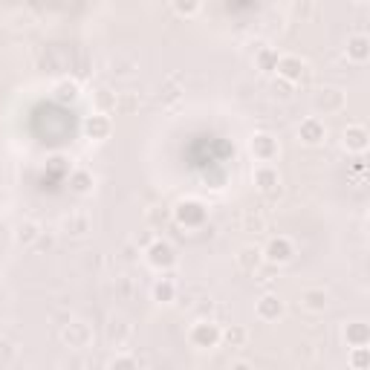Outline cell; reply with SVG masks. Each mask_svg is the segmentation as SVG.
Here are the masks:
<instances>
[{
  "label": "cell",
  "mask_w": 370,
  "mask_h": 370,
  "mask_svg": "<svg viewBox=\"0 0 370 370\" xmlns=\"http://www.w3.org/2000/svg\"><path fill=\"white\" fill-rule=\"evenodd\" d=\"M298 139L304 142V145H321L324 139H327V128H324V122L321 119H304L301 125H298Z\"/></svg>",
  "instance_id": "11"
},
{
  "label": "cell",
  "mask_w": 370,
  "mask_h": 370,
  "mask_svg": "<svg viewBox=\"0 0 370 370\" xmlns=\"http://www.w3.org/2000/svg\"><path fill=\"white\" fill-rule=\"evenodd\" d=\"M84 130H87L90 139H107L110 130H113V122H110L107 113H95L84 122Z\"/></svg>",
  "instance_id": "15"
},
{
  "label": "cell",
  "mask_w": 370,
  "mask_h": 370,
  "mask_svg": "<svg viewBox=\"0 0 370 370\" xmlns=\"http://www.w3.org/2000/svg\"><path fill=\"white\" fill-rule=\"evenodd\" d=\"M255 61H258V67H261L263 72H272V70H275V64H278V52L269 49V47H263V49L255 55Z\"/></svg>",
  "instance_id": "28"
},
{
  "label": "cell",
  "mask_w": 370,
  "mask_h": 370,
  "mask_svg": "<svg viewBox=\"0 0 370 370\" xmlns=\"http://www.w3.org/2000/svg\"><path fill=\"white\" fill-rule=\"evenodd\" d=\"M55 99L58 102H75L79 99V84L75 82H58L55 84Z\"/></svg>",
  "instance_id": "27"
},
{
  "label": "cell",
  "mask_w": 370,
  "mask_h": 370,
  "mask_svg": "<svg viewBox=\"0 0 370 370\" xmlns=\"http://www.w3.org/2000/svg\"><path fill=\"white\" fill-rule=\"evenodd\" d=\"M145 255H148V263L157 266V269H171L174 263H177V252H174V246L165 243V240H153Z\"/></svg>",
  "instance_id": "8"
},
{
  "label": "cell",
  "mask_w": 370,
  "mask_h": 370,
  "mask_svg": "<svg viewBox=\"0 0 370 370\" xmlns=\"http://www.w3.org/2000/svg\"><path fill=\"white\" fill-rule=\"evenodd\" d=\"M174 9H177L180 15H194V12H197L200 6H174Z\"/></svg>",
  "instance_id": "35"
},
{
  "label": "cell",
  "mask_w": 370,
  "mask_h": 370,
  "mask_svg": "<svg viewBox=\"0 0 370 370\" xmlns=\"http://www.w3.org/2000/svg\"><path fill=\"white\" fill-rule=\"evenodd\" d=\"M188 341L200 350H208V347H217L220 344V324L217 321H197L191 330H188Z\"/></svg>",
  "instance_id": "2"
},
{
  "label": "cell",
  "mask_w": 370,
  "mask_h": 370,
  "mask_svg": "<svg viewBox=\"0 0 370 370\" xmlns=\"http://www.w3.org/2000/svg\"><path fill=\"white\" fill-rule=\"evenodd\" d=\"M177 82H180V79H177V75H174V79H171V82H168V84L160 90V99H162V102H177L180 95H183V93H180V87H177Z\"/></svg>",
  "instance_id": "30"
},
{
  "label": "cell",
  "mask_w": 370,
  "mask_h": 370,
  "mask_svg": "<svg viewBox=\"0 0 370 370\" xmlns=\"http://www.w3.org/2000/svg\"><path fill=\"white\" fill-rule=\"evenodd\" d=\"M367 55H370V41H367V35H353V38H350V41H347V58H350V61L364 64Z\"/></svg>",
  "instance_id": "19"
},
{
  "label": "cell",
  "mask_w": 370,
  "mask_h": 370,
  "mask_svg": "<svg viewBox=\"0 0 370 370\" xmlns=\"http://www.w3.org/2000/svg\"><path fill=\"white\" fill-rule=\"evenodd\" d=\"M252 180H255V185L263 197H269V200L281 197V174L275 165H258L255 174H252Z\"/></svg>",
  "instance_id": "3"
},
{
  "label": "cell",
  "mask_w": 370,
  "mask_h": 370,
  "mask_svg": "<svg viewBox=\"0 0 370 370\" xmlns=\"http://www.w3.org/2000/svg\"><path fill=\"white\" fill-rule=\"evenodd\" d=\"M130 336H133V327H130L128 318H110V324H107V341H113L116 347H122V344L130 341Z\"/></svg>",
  "instance_id": "18"
},
{
  "label": "cell",
  "mask_w": 370,
  "mask_h": 370,
  "mask_svg": "<svg viewBox=\"0 0 370 370\" xmlns=\"http://www.w3.org/2000/svg\"><path fill=\"white\" fill-rule=\"evenodd\" d=\"M252 157H255L261 165H272V162H275L278 160V153H281V145H278V139H275V136H272V133H255V136H252Z\"/></svg>",
  "instance_id": "1"
},
{
  "label": "cell",
  "mask_w": 370,
  "mask_h": 370,
  "mask_svg": "<svg viewBox=\"0 0 370 370\" xmlns=\"http://www.w3.org/2000/svg\"><path fill=\"white\" fill-rule=\"evenodd\" d=\"M122 255H125V261H128V263H133V261H136V246H125Z\"/></svg>",
  "instance_id": "34"
},
{
  "label": "cell",
  "mask_w": 370,
  "mask_h": 370,
  "mask_svg": "<svg viewBox=\"0 0 370 370\" xmlns=\"http://www.w3.org/2000/svg\"><path fill=\"white\" fill-rule=\"evenodd\" d=\"M292 258H295V246H292V240L284 238V235L272 238L263 249V261H269V263H286Z\"/></svg>",
  "instance_id": "7"
},
{
  "label": "cell",
  "mask_w": 370,
  "mask_h": 370,
  "mask_svg": "<svg viewBox=\"0 0 370 370\" xmlns=\"http://www.w3.org/2000/svg\"><path fill=\"white\" fill-rule=\"evenodd\" d=\"M344 102L347 99H344V93L339 87H321L313 95V107L318 113H339V110H344Z\"/></svg>",
  "instance_id": "6"
},
{
  "label": "cell",
  "mask_w": 370,
  "mask_h": 370,
  "mask_svg": "<svg viewBox=\"0 0 370 370\" xmlns=\"http://www.w3.org/2000/svg\"><path fill=\"white\" fill-rule=\"evenodd\" d=\"M350 364H353V370H367V347H353Z\"/></svg>",
  "instance_id": "31"
},
{
  "label": "cell",
  "mask_w": 370,
  "mask_h": 370,
  "mask_svg": "<svg viewBox=\"0 0 370 370\" xmlns=\"http://www.w3.org/2000/svg\"><path fill=\"white\" fill-rule=\"evenodd\" d=\"M153 298H157L160 304H171L174 298H177V286H174L171 281H157L153 284Z\"/></svg>",
  "instance_id": "26"
},
{
  "label": "cell",
  "mask_w": 370,
  "mask_h": 370,
  "mask_svg": "<svg viewBox=\"0 0 370 370\" xmlns=\"http://www.w3.org/2000/svg\"><path fill=\"white\" fill-rule=\"evenodd\" d=\"M174 217H177V223L194 229V226H200L206 220V208L197 200H183L177 208H174Z\"/></svg>",
  "instance_id": "9"
},
{
  "label": "cell",
  "mask_w": 370,
  "mask_h": 370,
  "mask_svg": "<svg viewBox=\"0 0 370 370\" xmlns=\"http://www.w3.org/2000/svg\"><path fill=\"white\" fill-rule=\"evenodd\" d=\"M110 370H142L139 367V359H136V356H116L113 362H110Z\"/></svg>",
  "instance_id": "29"
},
{
  "label": "cell",
  "mask_w": 370,
  "mask_h": 370,
  "mask_svg": "<svg viewBox=\"0 0 370 370\" xmlns=\"http://www.w3.org/2000/svg\"><path fill=\"white\" fill-rule=\"evenodd\" d=\"M136 70H139V58L136 55H113L110 58V75H116V79H130Z\"/></svg>",
  "instance_id": "14"
},
{
  "label": "cell",
  "mask_w": 370,
  "mask_h": 370,
  "mask_svg": "<svg viewBox=\"0 0 370 370\" xmlns=\"http://www.w3.org/2000/svg\"><path fill=\"white\" fill-rule=\"evenodd\" d=\"M61 341L72 350H84L93 344V327L87 321H70L61 327Z\"/></svg>",
  "instance_id": "4"
},
{
  "label": "cell",
  "mask_w": 370,
  "mask_h": 370,
  "mask_svg": "<svg viewBox=\"0 0 370 370\" xmlns=\"http://www.w3.org/2000/svg\"><path fill=\"white\" fill-rule=\"evenodd\" d=\"M344 339H347V344L350 347H367V327L364 324H347V330H344Z\"/></svg>",
  "instance_id": "25"
},
{
  "label": "cell",
  "mask_w": 370,
  "mask_h": 370,
  "mask_svg": "<svg viewBox=\"0 0 370 370\" xmlns=\"http://www.w3.org/2000/svg\"><path fill=\"white\" fill-rule=\"evenodd\" d=\"M289 90H292V84H286V82H275V93L281 95V99H289Z\"/></svg>",
  "instance_id": "33"
},
{
  "label": "cell",
  "mask_w": 370,
  "mask_h": 370,
  "mask_svg": "<svg viewBox=\"0 0 370 370\" xmlns=\"http://www.w3.org/2000/svg\"><path fill=\"white\" fill-rule=\"evenodd\" d=\"M41 235H44V231H41V226H38L35 220H24L21 226H17V231H15V240L21 243V246H35Z\"/></svg>",
  "instance_id": "21"
},
{
  "label": "cell",
  "mask_w": 370,
  "mask_h": 370,
  "mask_svg": "<svg viewBox=\"0 0 370 370\" xmlns=\"http://www.w3.org/2000/svg\"><path fill=\"white\" fill-rule=\"evenodd\" d=\"M278 79L286 82V84H301L307 82V64L301 61L298 55H278Z\"/></svg>",
  "instance_id": "5"
},
{
  "label": "cell",
  "mask_w": 370,
  "mask_h": 370,
  "mask_svg": "<svg viewBox=\"0 0 370 370\" xmlns=\"http://www.w3.org/2000/svg\"><path fill=\"white\" fill-rule=\"evenodd\" d=\"M93 174L90 171H84V168H79V171H72L70 174V185H72V191L75 194H90L93 191Z\"/></svg>",
  "instance_id": "24"
},
{
  "label": "cell",
  "mask_w": 370,
  "mask_h": 370,
  "mask_svg": "<svg viewBox=\"0 0 370 370\" xmlns=\"http://www.w3.org/2000/svg\"><path fill=\"white\" fill-rule=\"evenodd\" d=\"M148 220H151L153 226H160V223L165 226V223H168V211H165V208H162V211H160V208H151V211H148Z\"/></svg>",
  "instance_id": "32"
},
{
  "label": "cell",
  "mask_w": 370,
  "mask_h": 370,
  "mask_svg": "<svg viewBox=\"0 0 370 370\" xmlns=\"http://www.w3.org/2000/svg\"><path fill=\"white\" fill-rule=\"evenodd\" d=\"M298 301H301V307L307 309V313H324L327 304H330V295H327L321 286H309V289L301 292Z\"/></svg>",
  "instance_id": "12"
},
{
  "label": "cell",
  "mask_w": 370,
  "mask_h": 370,
  "mask_svg": "<svg viewBox=\"0 0 370 370\" xmlns=\"http://www.w3.org/2000/svg\"><path fill=\"white\" fill-rule=\"evenodd\" d=\"M344 148L353 153H364L367 151V130L364 125H347L344 128Z\"/></svg>",
  "instance_id": "16"
},
{
  "label": "cell",
  "mask_w": 370,
  "mask_h": 370,
  "mask_svg": "<svg viewBox=\"0 0 370 370\" xmlns=\"http://www.w3.org/2000/svg\"><path fill=\"white\" fill-rule=\"evenodd\" d=\"M243 226H246V231H252V235H261V231H266L269 220H266V214L261 208H249L243 214Z\"/></svg>",
  "instance_id": "23"
},
{
  "label": "cell",
  "mask_w": 370,
  "mask_h": 370,
  "mask_svg": "<svg viewBox=\"0 0 370 370\" xmlns=\"http://www.w3.org/2000/svg\"><path fill=\"white\" fill-rule=\"evenodd\" d=\"M261 263H263V249L261 246H243L238 252V266L243 272H249V275H252V272H258Z\"/></svg>",
  "instance_id": "17"
},
{
  "label": "cell",
  "mask_w": 370,
  "mask_h": 370,
  "mask_svg": "<svg viewBox=\"0 0 370 370\" xmlns=\"http://www.w3.org/2000/svg\"><path fill=\"white\" fill-rule=\"evenodd\" d=\"M229 370H252V364H249V362H235Z\"/></svg>",
  "instance_id": "36"
},
{
  "label": "cell",
  "mask_w": 370,
  "mask_h": 370,
  "mask_svg": "<svg viewBox=\"0 0 370 370\" xmlns=\"http://www.w3.org/2000/svg\"><path fill=\"white\" fill-rule=\"evenodd\" d=\"M255 313H258L261 321H278L284 316V301L275 295V292H266V295L258 298Z\"/></svg>",
  "instance_id": "10"
},
{
  "label": "cell",
  "mask_w": 370,
  "mask_h": 370,
  "mask_svg": "<svg viewBox=\"0 0 370 370\" xmlns=\"http://www.w3.org/2000/svg\"><path fill=\"white\" fill-rule=\"evenodd\" d=\"M61 231L64 235H70V238H82V235H87L90 231V217L84 211H70L67 217L61 220Z\"/></svg>",
  "instance_id": "13"
},
{
  "label": "cell",
  "mask_w": 370,
  "mask_h": 370,
  "mask_svg": "<svg viewBox=\"0 0 370 370\" xmlns=\"http://www.w3.org/2000/svg\"><path fill=\"white\" fill-rule=\"evenodd\" d=\"M139 107H142V95L139 93H119V95H116V105H113V110L119 116H133Z\"/></svg>",
  "instance_id": "20"
},
{
  "label": "cell",
  "mask_w": 370,
  "mask_h": 370,
  "mask_svg": "<svg viewBox=\"0 0 370 370\" xmlns=\"http://www.w3.org/2000/svg\"><path fill=\"white\" fill-rule=\"evenodd\" d=\"M220 341H226L229 347H246L249 341V330L240 324H229L226 330H220Z\"/></svg>",
  "instance_id": "22"
}]
</instances>
